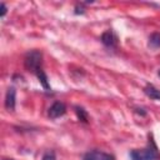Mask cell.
<instances>
[{
	"mask_svg": "<svg viewBox=\"0 0 160 160\" xmlns=\"http://www.w3.org/2000/svg\"><path fill=\"white\" fill-rule=\"evenodd\" d=\"M41 160H56L55 152H54V151H46V152L42 155V159H41Z\"/></svg>",
	"mask_w": 160,
	"mask_h": 160,
	"instance_id": "8fae6325",
	"label": "cell"
},
{
	"mask_svg": "<svg viewBox=\"0 0 160 160\" xmlns=\"http://www.w3.org/2000/svg\"><path fill=\"white\" fill-rule=\"evenodd\" d=\"M2 160H9V159H2Z\"/></svg>",
	"mask_w": 160,
	"mask_h": 160,
	"instance_id": "4fadbf2b",
	"label": "cell"
},
{
	"mask_svg": "<svg viewBox=\"0 0 160 160\" xmlns=\"http://www.w3.org/2000/svg\"><path fill=\"white\" fill-rule=\"evenodd\" d=\"M144 92L152 100H160V90H158L154 85H148L144 89Z\"/></svg>",
	"mask_w": 160,
	"mask_h": 160,
	"instance_id": "52a82bcc",
	"label": "cell"
},
{
	"mask_svg": "<svg viewBox=\"0 0 160 160\" xmlns=\"http://www.w3.org/2000/svg\"><path fill=\"white\" fill-rule=\"evenodd\" d=\"M15 98H16V91L14 88H9L6 91L5 96V108L9 111H12L15 109Z\"/></svg>",
	"mask_w": 160,
	"mask_h": 160,
	"instance_id": "8992f818",
	"label": "cell"
},
{
	"mask_svg": "<svg viewBox=\"0 0 160 160\" xmlns=\"http://www.w3.org/2000/svg\"><path fill=\"white\" fill-rule=\"evenodd\" d=\"M36 76H38L39 81L41 82V85L44 86V89L49 90V89H50V86H49V82H48V76H46V74L44 72V70H42V69H40V70L36 72Z\"/></svg>",
	"mask_w": 160,
	"mask_h": 160,
	"instance_id": "9c48e42d",
	"label": "cell"
},
{
	"mask_svg": "<svg viewBox=\"0 0 160 160\" xmlns=\"http://www.w3.org/2000/svg\"><path fill=\"white\" fill-rule=\"evenodd\" d=\"M0 16H5V14H6V6H5V4L4 2H1L0 4Z\"/></svg>",
	"mask_w": 160,
	"mask_h": 160,
	"instance_id": "7c38bea8",
	"label": "cell"
},
{
	"mask_svg": "<svg viewBox=\"0 0 160 160\" xmlns=\"http://www.w3.org/2000/svg\"><path fill=\"white\" fill-rule=\"evenodd\" d=\"M75 112H76V115H78V119L80 120V121H82V122H88V112L82 109V108H80V106H76L75 108Z\"/></svg>",
	"mask_w": 160,
	"mask_h": 160,
	"instance_id": "30bf717a",
	"label": "cell"
},
{
	"mask_svg": "<svg viewBox=\"0 0 160 160\" xmlns=\"http://www.w3.org/2000/svg\"><path fill=\"white\" fill-rule=\"evenodd\" d=\"M159 76H160V70H159Z\"/></svg>",
	"mask_w": 160,
	"mask_h": 160,
	"instance_id": "5bb4252c",
	"label": "cell"
},
{
	"mask_svg": "<svg viewBox=\"0 0 160 160\" xmlns=\"http://www.w3.org/2000/svg\"><path fill=\"white\" fill-rule=\"evenodd\" d=\"M82 160H114V158H112V155H110V154L94 150V151L86 152V154L84 155Z\"/></svg>",
	"mask_w": 160,
	"mask_h": 160,
	"instance_id": "5b68a950",
	"label": "cell"
},
{
	"mask_svg": "<svg viewBox=\"0 0 160 160\" xmlns=\"http://www.w3.org/2000/svg\"><path fill=\"white\" fill-rule=\"evenodd\" d=\"M131 160H156L159 154L155 148H145V149H135L130 152Z\"/></svg>",
	"mask_w": 160,
	"mask_h": 160,
	"instance_id": "7a4b0ae2",
	"label": "cell"
},
{
	"mask_svg": "<svg viewBox=\"0 0 160 160\" xmlns=\"http://www.w3.org/2000/svg\"><path fill=\"white\" fill-rule=\"evenodd\" d=\"M149 46L151 49L160 48V34L159 32H154V34L150 35V38H149Z\"/></svg>",
	"mask_w": 160,
	"mask_h": 160,
	"instance_id": "ba28073f",
	"label": "cell"
},
{
	"mask_svg": "<svg viewBox=\"0 0 160 160\" xmlns=\"http://www.w3.org/2000/svg\"><path fill=\"white\" fill-rule=\"evenodd\" d=\"M101 41L108 48H116L118 46V36L112 30H108V31L102 32Z\"/></svg>",
	"mask_w": 160,
	"mask_h": 160,
	"instance_id": "277c9868",
	"label": "cell"
},
{
	"mask_svg": "<svg viewBox=\"0 0 160 160\" xmlns=\"http://www.w3.org/2000/svg\"><path fill=\"white\" fill-rule=\"evenodd\" d=\"M65 112H66V105H65L64 102H61V101L54 102V104L49 108V110H48V115H49L50 119L60 118V116H62Z\"/></svg>",
	"mask_w": 160,
	"mask_h": 160,
	"instance_id": "3957f363",
	"label": "cell"
},
{
	"mask_svg": "<svg viewBox=\"0 0 160 160\" xmlns=\"http://www.w3.org/2000/svg\"><path fill=\"white\" fill-rule=\"evenodd\" d=\"M41 62H42V54L39 50H31L26 52L25 59H24V65L28 71H31L36 74L41 69Z\"/></svg>",
	"mask_w": 160,
	"mask_h": 160,
	"instance_id": "6da1fadb",
	"label": "cell"
}]
</instances>
